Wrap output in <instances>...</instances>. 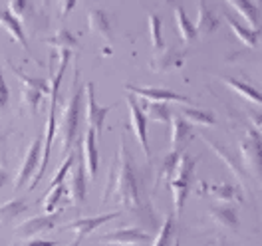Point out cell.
I'll return each instance as SVG.
<instances>
[{
	"instance_id": "1",
	"label": "cell",
	"mask_w": 262,
	"mask_h": 246,
	"mask_svg": "<svg viewBox=\"0 0 262 246\" xmlns=\"http://www.w3.org/2000/svg\"><path fill=\"white\" fill-rule=\"evenodd\" d=\"M101 203H115L117 207H121V214L125 211L139 218L145 227H155V214L145 187V177L125 143V135L119 137V149L105 181Z\"/></svg>"
},
{
	"instance_id": "2",
	"label": "cell",
	"mask_w": 262,
	"mask_h": 246,
	"mask_svg": "<svg viewBox=\"0 0 262 246\" xmlns=\"http://www.w3.org/2000/svg\"><path fill=\"white\" fill-rule=\"evenodd\" d=\"M82 85H80V72H74L72 78V87L66 98L64 109L60 114V123H56V131L62 141V153H70L74 141L78 139L80 133V114H82Z\"/></svg>"
},
{
	"instance_id": "3",
	"label": "cell",
	"mask_w": 262,
	"mask_h": 246,
	"mask_svg": "<svg viewBox=\"0 0 262 246\" xmlns=\"http://www.w3.org/2000/svg\"><path fill=\"white\" fill-rule=\"evenodd\" d=\"M10 70L16 74V78L20 80V83H22L20 107H22L24 111H28L30 115H36L42 98H44L46 94H50V85L44 82V80H40V78H32V76L24 74V72L18 66H14L12 62H10Z\"/></svg>"
},
{
	"instance_id": "4",
	"label": "cell",
	"mask_w": 262,
	"mask_h": 246,
	"mask_svg": "<svg viewBox=\"0 0 262 246\" xmlns=\"http://www.w3.org/2000/svg\"><path fill=\"white\" fill-rule=\"evenodd\" d=\"M241 157L246 171H250L258 181H262V135L254 127H246L241 141Z\"/></svg>"
},
{
	"instance_id": "5",
	"label": "cell",
	"mask_w": 262,
	"mask_h": 246,
	"mask_svg": "<svg viewBox=\"0 0 262 246\" xmlns=\"http://www.w3.org/2000/svg\"><path fill=\"white\" fill-rule=\"evenodd\" d=\"M125 92H129L133 98L147 99L153 103L177 101V103H183L187 107H195L193 99H189L187 96H181V94H175L171 90H163V87H139V85H133V83H125Z\"/></svg>"
},
{
	"instance_id": "6",
	"label": "cell",
	"mask_w": 262,
	"mask_h": 246,
	"mask_svg": "<svg viewBox=\"0 0 262 246\" xmlns=\"http://www.w3.org/2000/svg\"><path fill=\"white\" fill-rule=\"evenodd\" d=\"M40 159H42V137H34L32 143L28 145L26 153H24V159L20 163V169L16 173V179H14V189H22L28 179H32L36 175V167H40Z\"/></svg>"
},
{
	"instance_id": "7",
	"label": "cell",
	"mask_w": 262,
	"mask_h": 246,
	"mask_svg": "<svg viewBox=\"0 0 262 246\" xmlns=\"http://www.w3.org/2000/svg\"><path fill=\"white\" fill-rule=\"evenodd\" d=\"M85 92V121L90 125V129L96 131V137H99L103 133V123L105 117L112 111V105H99L96 101V94H94V83H85L83 87Z\"/></svg>"
},
{
	"instance_id": "8",
	"label": "cell",
	"mask_w": 262,
	"mask_h": 246,
	"mask_svg": "<svg viewBox=\"0 0 262 246\" xmlns=\"http://www.w3.org/2000/svg\"><path fill=\"white\" fill-rule=\"evenodd\" d=\"M127 105H129L131 129L135 133V139L141 145V151H143L145 159H151V149H149V141H147V117H145L141 105L137 103V99L133 98V96H127Z\"/></svg>"
},
{
	"instance_id": "9",
	"label": "cell",
	"mask_w": 262,
	"mask_h": 246,
	"mask_svg": "<svg viewBox=\"0 0 262 246\" xmlns=\"http://www.w3.org/2000/svg\"><path fill=\"white\" fill-rule=\"evenodd\" d=\"M117 216H121L119 211H114V213H107V214H98V216H83V218H76V220L68 222L64 229L76 232V240L72 242V246H80V242H82L92 230H96L98 227L110 222V220H114Z\"/></svg>"
},
{
	"instance_id": "10",
	"label": "cell",
	"mask_w": 262,
	"mask_h": 246,
	"mask_svg": "<svg viewBox=\"0 0 262 246\" xmlns=\"http://www.w3.org/2000/svg\"><path fill=\"white\" fill-rule=\"evenodd\" d=\"M201 139L211 147V151H214L216 153V157L223 161V163L227 165L230 169V173H234L236 175V179H238V183L243 185V189L245 191H248L250 187H248V177H246V171L245 167H243V163L234 157V153L230 151L229 147H225V145H221V143H216V141H213L211 137H207V135H201Z\"/></svg>"
},
{
	"instance_id": "11",
	"label": "cell",
	"mask_w": 262,
	"mask_h": 246,
	"mask_svg": "<svg viewBox=\"0 0 262 246\" xmlns=\"http://www.w3.org/2000/svg\"><path fill=\"white\" fill-rule=\"evenodd\" d=\"M60 214L62 211H56V213L52 214H40V216H32V218H28V220H24V222H20L14 232H16V236L20 238H32L36 234H40V232H44V230H52L56 225H58V220H60Z\"/></svg>"
},
{
	"instance_id": "12",
	"label": "cell",
	"mask_w": 262,
	"mask_h": 246,
	"mask_svg": "<svg viewBox=\"0 0 262 246\" xmlns=\"http://www.w3.org/2000/svg\"><path fill=\"white\" fill-rule=\"evenodd\" d=\"M151 236H149L145 230L135 229V227H127V229H117L114 232H107L103 236H99V242L103 244H143L149 242Z\"/></svg>"
},
{
	"instance_id": "13",
	"label": "cell",
	"mask_w": 262,
	"mask_h": 246,
	"mask_svg": "<svg viewBox=\"0 0 262 246\" xmlns=\"http://www.w3.org/2000/svg\"><path fill=\"white\" fill-rule=\"evenodd\" d=\"M193 139V125L183 119L179 111H173L171 115V151L183 153V147Z\"/></svg>"
},
{
	"instance_id": "14",
	"label": "cell",
	"mask_w": 262,
	"mask_h": 246,
	"mask_svg": "<svg viewBox=\"0 0 262 246\" xmlns=\"http://www.w3.org/2000/svg\"><path fill=\"white\" fill-rule=\"evenodd\" d=\"M185 52L177 48H163L155 54V58L151 60V70L153 72H169L173 68H181L185 62Z\"/></svg>"
},
{
	"instance_id": "15",
	"label": "cell",
	"mask_w": 262,
	"mask_h": 246,
	"mask_svg": "<svg viewBox=\"0 0 262 246\" xmlns=\"http://www.w3.org/2000/svg\"><path fill=\"white\" fill-rule=\"evenodd\" d=\"M82 163L85 167V171H88V175L94 179L99 167V153H98V147H96V131L94 129H88L85 135H83Z\"/></svg>"
},
{
	"instance_id": "16",
	"label": "cell",
	"mask_w": 262,
	"mask_h": 246,
	"mask_svg": "<svg viewBox=\"0 0 262 246\" xmlns=\"http://www.w3.org/2000/svg\"><path fill=\"white\" fill-rule=\"evenodd\" d=\"M209 216H211L213 222H216L223 229L227 230L238 229V213L230 205H211L209 207Z\"/></svg>"
},
{
	"instance_id": "17",
	"label": "cell",
	"mask_w": 262,
	"mask_h": 246,
	"mask_svg": "<svg viewBox=\"0 0 262 246\" xmlns=\"http://www.w3.org/2000/svg\"><path fill=\"white\" fill-rule=\"evenodd\" d=\"M6 10H8V12H10L14 18H18V22H20V18H22V20H26V22H28V26L36 28L34 20H38L36 16H40V12H38V6H36L34 2L10 0V2L6 4ZM40 18H42V16H40ZM40 24H44V26H46V20H40Z\"/></svg>"
},
{
	"instance_id": "18",
	"label": "cell",
	"mask_w": 262,
	"mask_h": 246,
	"mask_svg": "<svg viewBox=\"0 0 262 246\" xmlns=\"http://www.w3.org/2000/svg\"><path fill=\"white\" fill-rule=\"evenodd\" d=\"M68 193H70V198L76 207H80L85 203V171H83V163L82 159L78 161L72 177H70V187H68Z\"/></svg>"
},
{
	"instance_id": "19",
	"label": "cell",
	"mask_w": 262,
	"mask_h": 246,
	"mask_svg": "<svg viewBox=\"0 0 262 246\" xmlns=\"http://www.w3.org/2000/svg\"><path fill=\"white\" fill-rule=\"evenodd\" d=\"M88 22H90V28L92 32L105 38L107 42H112V22H110V16L105 10L101 8H90L88 10Z\"/></svg>"
},
{
	"instance_id": "20",
	"label": "cell",
	"mask_w": 262,
	"mask_h": 246,
	"mask_svg": "<svg viewBox=\"0 0 262 246\" xmlns=\"http://www.w3.org/2000/svg\"><path fill=\"white\" fill-rule=\"evenodd\" d=\"M0 26L8 32V36H10L14 42H18V44L22 46V50L28 52V42H26V36L22 32V24H20L18 18L12 16L6 8H0Z\"/></svg>"
},
{
	"instance_id": "21",
	"label": "cell",
	"mask_w": 262,
	"mask_h": 246,
	"mask_svg": "<svg viewBox=\"0 0 262 246\" xmlns=\"http://www.w3.org/2000/svg\"><path fill=\"white\" fill-rule=\"evenodd\" d=\"M219 80L225 83V85H229L230 90L236 92L238 96H243L245 99L252 101V103H256V105H262V94L254 87V85H248V83L241 82V80H236V78H229V76H221Z\"/></svg>"
},
{
	"instance_id": "22",
	"label": "cell",
	"mask_w": 262,
	"mask_h": 246,
	"mask_svg": "<svg viewBox=\"0 0 262 246\" xmlns=\"http://www.w3.org/2000/svg\"><path fill=\"white\" fill-rule=\"evenodd\" d=\"M216 26H219V18L214 16L213 8L209 4H205V2H201L199 4V18H196V24H195L196 34L207 36V34L214 32Z\"/></svg>"
},
{
	"instance_id": "23",
	"label": "cell",
	"mask_w": 262,
	"mask_h": 246,
	"mask_svg": "<svg viewBox=\"0 0 262 246\" xmlns=\"http://www.w3.org/2000/svg\"><path fill=\"white\" fill-rule=\"evenodd\" d=\"M26 209H28L26 198H12V200H6L4 205H0V227L12 222L16 216L26 213Z\"/></svg>"
},
{
	"instance_id": "24",
	"label": "cell",
	"mask_w": 262,
	"mask_h": 246,
	"mask_svg": "<svg viewBox=\"0 0 262 246\" xmlns=\"http://www.w3.org/2000/svg\"><path fill=\"white\" fill-rule=\"evenodd\" d=\"M44 44H48V46H52V48H56L58 52H60V50H70V52H72V50L80 48V42L72 36L70 30H66L64 26L58 28V32L54 34V36L44 38Z\"/></svg>"
},
{
	"instance_id": "25",
	"label": "cell",
	"mask_w": 262,
	"mask_h": 246,
	"mask_svg": "<svg viewBox=\"0 0 262 246\" xmlns=\"http://www.w3.org/2000/svg\"><path fill=\"white\" fill-rule=\"evenodd\" d=\"M205 189H207L214 198H219V200H223V203H232V200L241 203V200H243V195H241L238 187H234V185H230V183L205 185Z\"/></svg>"
},
{
	"instance_id": "26",
	"label": "cell",
	"mask_w": 262,
	"mask_h": 246,
	"mask_svg": "<svg viewBox=\"0 0 262 246\" xmlns=\"http://www.w3.org/2000/svg\"><path fill=\"white\" fill-rule=\"evenodd\" d=\"M189 183L191 181H183V179H169V189L173 193V209H175V218L181 214L183 211V205L187 200V195H189Z\"/></svg>"
},
{
	"instance_id": "27",
	"label": "cell",
	"mask_w": 262,
	"mask_h": 246,
	"mask_svg": "<svg viewBox=\"0 0 262 246\" xmlns=\"http://www.w3.org/2000/svg\"><path fill=\"white\" fill-rule=\"evenodd\" d=\"M175 20H177V28H179L181 40H183L185 44L195 42V38L199 34H196V30H195V24L187 18V12H185L183 6H177V8H175Z\"/></svg>"
},
{
	"instance_id": "28",
	"label": "cell",
	"mask_w": 262,
	"mask_h": 246,
	"mask_svg": "<svg viewBox=\"0 0 262 246\" xmlns=\"http://www.w3.org/2000/svg\"><path fill=\"white\" fill-rule=\"evenodd\" d=\"M183 115V119H187L189 123H196V125H205V127H214L216 119L211 111L207 109H196V107H183V111H179Z\"/></svg>"
},
{
	"instance_id": "29",
	"label": "cell",
	"mask_w": 262,
	"mask_h": 246,
	"mask_svg": "<svg viewBox=\"0 0 262 246\" xmlns=\"http://www.w3.org/2000/svg\"><path fill=\"white\" fill-rule=\"evenodd\" d=\"M175 230H177V225H175V216L173 214H167L161 225V229L155 236V242L153 246H175Z\"/></svg>"
},
{
	"instance_id": "30",
	"label": "cell",
	"mask_w": 262,
	"mask_h": 246,
	"mask_svg": "<svg viewBox=\"0 0 262 246\" xmlns=\"http://www.w3.org/2000/svg\"><path fill=\"white\" fill-rule=\"evenodd\" d=\"M229 4L252 26V30H258V8H256V4L246 2V0H230Z\"/></svg>"
},
{
	"instance_id": "31",
	"label": "cell",
	"mask_w": 262,
	"mask_h": 246,
	"mask_svg": "<svg viewBox=\"0 0 262 246\" xmlns=\"http://www.w3.org/2000/svg\"><path fill=\"white\" fill-rule=\"evenodd\" d=\"M141 109H143L145 117L151 119V121H157V123H171L173 111L169 109L167 103H153V101H149V103H145V107H141Z\"/></svg>"
},
{
	"instance_id": "32",
	"label": "cell",
	"mask_w": 262,
	"mask_h": 246,
	"mask_svg": "<svg viewBox=\"0 0 262 246\" xmlns=\"http://www.w3.org/2000/svg\"><path fill=\"white\" fill-rule=\"evenodd\" d=\"M227 24L230 26V30L238 36V40H243L246 46H256V40H258V30H252V28H246L241 22H236L232 16H225Z\"/></svg>"
},
{
	"instance_id": "33",
	"label": "cell",
	"mask_w": 262,
	"mask_h": 246,
	"mask_svg": "<svg viewBox=\"0 0 262 246\" xmlns=\"http://www.w3.org/2000/svg\"><path fill=\"white\" fill-rule=\"evenodd\" d=\"M149 32H151V46L155 52L165 48V42H163V34H161V18L157 14H149Z\"/></svg>"
},
{
	"instance_id": "34",
	"label": "cell",
	"mask_w": 262,
	"mask_h": 246,
	"mask_svg": "<svg viewBox=\"0 0 262 246\" xmlns=\"http://www.w3.org/2000/svg\"><path fill=\"white\" fill-rule=\"evenodd\" d=\"M66 191H68V189H66L64 185H58V187L50 189L48 195H46V198H44V213H46V214L56 213V203L60 200V197L64 195Z\"/></svg>"
},
{
	"instance_id": "35",
	"label": "cell",
	"mask_w": 262,
	"mask_h": 246,
	"mask_svg": "<svg viewBox=\"0 0 262 246\" xmlns=\"http://www.w3.org/2000/svg\"><path fill=\"white\" fill-rule=\"evenodd\" d=\"M74 159H76V153H68V157L64 159L62 167H58V169H56L54 177H52V181H50V189H54V187L62 185V181H64V177L68 175V171H70V169H72V165H74Z\"/></svg>"
},
{
	"instance_id": "36",
	"label": "cell",
	"mask_w": 262,
	"mask_h": 246,
	"mask_svg": "<svg viewBox=\"0 0 262 246\" xmlns=\"http://www.w3.org/2000/svg\"><path fill=\"white\" fill-rule=\"evenodd\" d=\"M181 153L177 151H169V155L163 159V165H161V171H159V179H171L173 173H175V167H177V161H179Z\"/></svg>"
},
{
	"instance_id": "37",
	"label": "cell",
	"mask_w": 262,
	"mask_h": 246,
	"mask_svg": "<svg viewBox=\"0 0 262 246\" xmlns=\"http://www.w3.org/2000/svg\"><path fill=\"white\" fill-rule=\"evenodd\" d=\"M8 99H10V92H8V85L4 82V76H2V70H0V111L8 105Z\"/></svg>"
},
{
	"instance_id": "38",
	"label": "cell",
	"mask_w": 262,
	"mask_h": 246,
	"mask_svg": "<svg viewBox=\"0 0 262 246\" xmlns=\"http://www.w3.org/2000/svg\"><path fill=\"white\" fill-rule=\"evenodd\" d=\"M20 246H60L58 240H44V238H36V240H28Z\"/></svg>"
},
{
	"instance_id": "39",
	"label": "cell",
	"mask_w": 262,
	"mask_h": 246,
	"mask_svg": "<svg viewBox=\"0 0 262 246\" xmlns=\"http://www.w3.org/2000/svg\"><path fill=\"white\" fill-rule=\"evenodd\" d=\"M72 8H76V2H74V0H64V2H60V12H62V18L68 16V12H70Z\"/></svg>"
},
{
	"instance_id": "40",
	"label": "cell",
	"mask_w": 262,
	"mask_h": 246,
	"mask_svg": "<svg viewBox=\"0 0 262 246\" xmlns=\"http://www.w3.org/2000/svg\"><path fill=\"white\" fill-rule=\"evenodd\" d=\"M248 119L252 121L254 129H262V114H258V111H250V114H248Z\"/></svg>"
},
{
	"instance_id": "41",
	"label": "cell",
	"mask_w": 262,
	"mask_h": 246,
	"mask_svg": "<svg viewBox=\"0 0 262 246\" xmlns=\"http://www.w3.org/2000/svg\"><path fill=\"white\" fill-rule=\"evenodd\" d=\"M8 181H10V175H8V171H6V169L0 165V189H2V187H4Z\"/></svg>"
},
{
	"instance_id": "42",
	"label": "cell",
	"mask_w": 262,
	"mask_h": 246,
	"mask_svg": "<svg viewBox=\"0 0 262 246\" xmlns=\"http://www.w3.org/2000/svg\"><path fill=\"white\" fill-rule=\"evenodd\" d=\"M2 141H4V135H2V133H0V143H2Z\"/></svg>"
},
{
	"instance_id": "43",
	"label": "cell",
	"mask_w": 262,
	"mask_h": 246,
	"mask_svg": "<svg viewBox=\"0 0 262 246\" xmlns=\"http://www.w3.org/2000/svg\"><path fill=\"white\" fill-rule=\"evenodd\" d=\"M256 131H258V133H260V135H262V129H256Z\"/></svg>"
},
{
	"instance_id": "44",
	"label": "cell",
	"mask_w": 262,
	"mask_h": 246,
	"mask_svg": "<svg viewBox=\"0 0 262 246\" xmlns=\"http://www.w3.org/2000/svg\"><path fill=\"white\" fill-rule=\"evenodd\" d=\"M127 246H137V244H127Z\"/></svg>"
},
{
	"instance_id": "45",
	"label": "cell",
	"mask_w": 262,
	"mask_h": 246,
	"mask_svg": "<svg viewBox=\"0 0 262 246\" xmlns=\"http://www.w3.org/2000/svg\"><path fill=\"white\" fill-rule=\"evenodd\" d=\"M219 246H225V244H223V242H221V244H219Z\"/></svg>"
}]
</instances>
